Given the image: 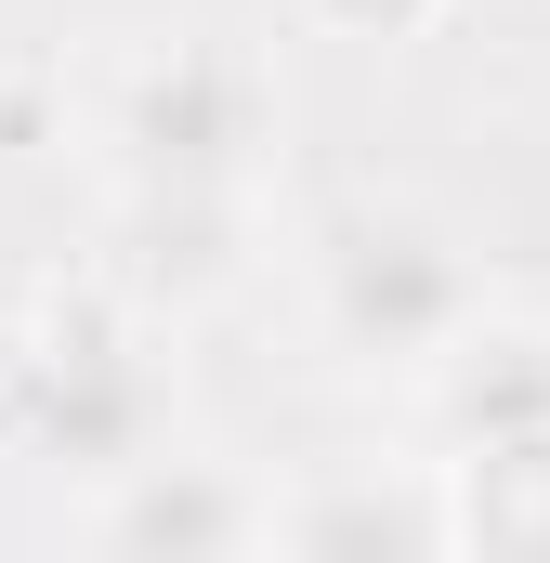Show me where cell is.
<instances>
[{"label":"cell","mask_w":550,"mask_h":563,"mask_svg":"<svg viewBox=\"0 0 550 563\" xmlns=\"http://www.w3.org/2000/svg\"><path fill=\"white\" fill-rule=\"evenodd\" d=\"M419 420L432 459H485V445H550V328L538 314H485L432 380H419Z\"/></svg>","instance_id":"cell-7"},{"label":"cell","mask_w":550,"mask_h":563,"mask_svg":"<svg viewBox=\"0 0 550 563\" xmlns=\"http://www.w3.org/2000/svg\"><path fill=\"white\" fill-rule=\"evenodd\" d=\"M250 236H263V197H119L106 210V250H119L106 276L144 314H197L250 276Z\"/></svg>","instance_id":"cell-6"},{"label":"cell","mask_w":550,"mask_h":563,"mask_svg":"<svg viewBox=\"0 0 550 563\" xmlns=\"http://www.w3.org/2000/svg\"><path fill=\"white\" fill-rule=\"evenodd\" d=\"M92 157H106V197H263V170H275L263 53L210 40V26L132 40L92 79Z\"/></svg>","instance_id":"cell-2"},{"label":"cell","mask_w":550,"mask_h":563,"mask_svg":"<svg viewBox=\"0 0 550 563\" xmlns=\"http://www.w3.org/2000/svg\"><path fill=\"white\" fill-rule=\"evenodd\" d=\"M184 394H170V354H157V314L119 288H79V301H26L0 328V445L40 459L53 485L106 498L132 485L144 459L184 445Z\"/></svg>","instance_id":"cell-1"},{"label":"cell","mask_w":550,"mask_h":563,"mask_svg":"<svg viewBox=\"0 0 550 563\" xmlns=\"http://www.w3.org/2000/svg\"><path fill=\"white\" fill-rule=\"evenodd\" d=\"M301 26L315 40H367V53H407L446 26V0H301Z\"/></svg>","instance_id":"cell-9"},{"label":"cell","mask_w":550,"mask_h":563,"mask_svg":"<svg viewBox=\"0 0 550 563\" xmlns=\"http://www.w3.org/2000/svg\"><path fill=\"white\" fill-rule=\"evenodd\" d=\"M92 563H275V485L223 445H170L92 498Z\"/></svg>","instance_id":"cell-4"},{"label":"cell","mask_w":550,"mask_h":563,"mask_svg":"<svg viewBox=\"0 0 550 563\" xmlns=\"http://www.w3.org/2000/svg\"><path fill=\"white\" fill-rule=\"evenodd\" d=\"M13 314H26V301H13V276H0V328H13Z\"/></svg>","instance_id":"cell-10"},{"label":"cell","mask_w":550,"mask_h":563,"mask_svg":"<svg viewBox=\"0 0 550 563\" xmlns=\"http://www.w3.org/2000/svg\"><path fill=\"white\" fill-rule=\"evenodd\" d=\"M275 563H459L446 459H315L275 485Z\"/></svg>","instance_id":"cell-5"},{"label":"cell","mask_w":550,"mask_h":563,"mask_svg":"<svg viewBox=\"0 0 550 563\" xmlns=\"http://www.w3.org/2000/svg\"><path fill=\"white\" fill-rule=\"evenodd\" d=\"M315 341L354 367V380H432L485 314H498V276H485V250L446 223V210H419V197H354L328 236H315Z\"/></svg>","instance_id":"cell-3"},{"label":"cell","mask_w":550,"mask_h":563,"mask_svg":"<svg viewBox=\"0 0 550 563\" xmlns=\"http://www.w3.org/2000/svg\"><path fill=\"white\" fill-rule=\"evenodd\" d=\"M446 525H459V563H550V445L446 459Z\"/></svg>","instance_id":"cell-8"}]
</instances>
